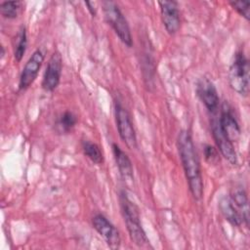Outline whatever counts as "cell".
<instances>
[{"instance_id":"cell-1","label":"cell","mask_w":250,"mask_h":250,"mask_svg":"<svg viewBox=\"0 0 250 250\" xmlns=\"http://www.w3.org/2000/svg\"><path fill=\"white\" fill-rule=\"evenodd\" d=\"M178 149L189 190L195 199H200L203 193V182L199 160L192 139L188 132L182 131L178 136Z\"/></svg>"},{"instance_id":"cell-2","label":"cell","mask_w":250,"mask_h":250,"mask_svg":"<svg viewBox=\"0 0 250 250\" xmlns=\"http://www.w3.org/2000/svg\"><path fill=\"white\" fill-rule=\"evenodd\" d=\"M120 204L131 240L136 245L141 247L147 245L149 241L144 229L142 228L138 207L128 198L124 192H121L120 194Z\"/></svg>"},{"instance_id":"cell-3","label":"cell","mask_w":250,"mask_h":250,"mask_svg":"<svg viewBox=\"0 0 250 250\" xmlns=\"http://www.w3.org/2000/svg\"><path fill=\"white\" fill-rule=\"evenodd\" d=\"M229 81L232 90L246 97L249 93V62L243 52H237L229 69Z\"/></svg>"},{"instance_id":"cell-4","label":"cell","mask_w":250,"mask_h":250,"mask_svg":"<svg viewBox=\"0 0 250 250\" xmlns=\"http://www.w3.org/2000/svg\"><path fill=\"white\" fill-rule=\"evenodd\" d=\"M104 18L106 21L113 28L119 39L128 47L132 46V36L128 22L119 10L118 6L111 1H104L102 3Z\"/></svg>"},{"instance_id":"cell-5","label":"cell","mask_w":250,"mask_h":250,"mask_svg":"<svg viewBox=\"0 0 250 250\" xmlns=\"http://www.w3.org/2000/svg\"><path fill=\"white\" fill-rule=\"evenodd\" d=\"M115 118L117 129L122 141L130 149L137 147L136 133L127 110L119 104H115Z\"/></svg>"},{"instance_id":"cell-6","label":"cell","mask_w":250,"mask_h":250,"mask_svg":"<svg viewBox=\"0 0 250 250\" xmlns=\"http://www.w3.org/2000/svg\"><path fill=\"white\" fill-rule=\"evenodd\" d=\"M43 61L44 54L40 49H37L35 52H33L21 71L19 83L20 90L27 89L34 82Z\"/></svg>"},{"instance_id":"cell-7","label":"cell","mask_w":250,"mask_h":250,"mask_svg":"<svg viewBox=\"0 0 250 250\" xmlns=\"http://www.w3.org/2000/svg\"><path fill=\"white\" fill-rule=\"evenodd\" d=\"M211 128H212V134L213 138L217 144V146L222 153V155L232 165L236 164L237 157L236 152L234 150L232 142L226 136V134L223 132L219 119H213L211 122Z\"/></svg>"},{"instance_id":"cell-8","label":"cell","mask_w":250,"mask_h":250,"mask_svg":"<svg viewBox=\"0 0 250 250\" xmlns=\"http://www.w3.org/2000/svg\"><path fill=\"white\" fill-rule=\"evenodd\" d=\"M62 68V57L58 52H55L51 56L48 62V65L46 67V71L43 76L42 87L44 90L48 92H52L58 87L61 79Z\"/></svg>"},{"instance_id":"cell-9","label":"cell","mask_w":250,"mask_h":250,"mask_svg":"<svg viewBox=\"0 0 250 250\" xmlns=\"http://www.w3.org/2000/svg\"><path fill=\"white\" fill-rule=\"evenodd\" d=\"M93 226L101 234L110 248L116 249L120 245V236L115 227L102 214H98L93 218Z\"/></svg>"},{"instance_id":"cell-10","label":"cell","mask_w":250,"mask_h":250,"mask_svg":"<svg viewBox=\"0 0 250 250\" xmlns=\"http://www.w3.org/2000/svg\"><path fill=\"white\" fill-rule=\"evenodd\" d=\"M163 24L169 34H175L181 25L180 11L175 1H159Z\"/></svg>"},{"instance_id":"cell-11","label":"cell","mask_w":250,"mask_h":250,"mask_svg":"<svg viewBox=\"0 0 250 250\" xmlns=\"http://www.w3.org/2000/svg\"><path fill=\"white\" fill-rule=\"evenodd\" d=\"M197 95L211 112L216 111L219 106V96L214 84L207 78H202L197 84Z\"/></svg>"},{"instance_id":"cell-12","label":"cell","mask_w":250,"mask_h":250,"mask_svg":"<svg viewBox=\"0 0 250 250\" xmlns=\"http://www.w3.org/2000/svg\"><path fill=\"white\" fill-rule=\"evenodd\" d=\"M219 123L223 132L231 142H235L238 140V138L240 137V127L230 107L227 104H224L222 105Z\"/></svg>"},{"instance_id":"cell-13","label":"cell","mask_w":250,"mask_h":250,"mask_svg":"<svg viewBox=\"0 0 250 250\" xmlns=\"http://www.w3.org/2000/svg\"><path fill=\"white\" fill-rule=\"evenodd\" d=\"M112 152L122 178L129 181L133 180V166L128 155L116 144H112Z\"/></svg>"},{"instance_id":"cell-14","label":"cell","mask_w":250,"mask_h":250,"mask_svg":"<svg viewBox=\"0 0 250 250\" xmlns=\"http://www.w3.org/2000/svg\"><path fill=\"white\" fill-rule=\"evenodd\" d=\"M220 210L226 220H228L231 225L239 227L243 223V218L242 215L234 208L233 202L227 197H223L220 200L219 203Z\"/></svg>"},{"instance_id":"cell-15","label":"cell","mask_w":250,"mask_h":250,"mask_svg":"<svg viewBox=\"0 0 250 250\" xmlns=\"http://www.w3.org/2000/svg\"><path fill=\"white\" fill-rule=\"evenodd\" d=\"M231 201L234 202L235 205L241 210L243 222L246 224V226H248V199L245 190L242 188H234L231 193Z\"/></svg>"},{"instance_id":"cell-16","label":"cell","mask_w":250,"mask_h":250,"mask_svg":"<svg viewBox=\"0 0 250 250\" xmlns=\"http://www.w3.org/2000/svg\"><path fill=\"white\" fill-rule=\"evenodd\" d=\"M82 148L85 155L94 163L101 164L103 162V154L100 147L89 141H84L82 143Z\"/></svg>"},{"instance_id":"cell-17","label":"cell","mask_w":250,"mask_h":250,"mask_svg":"<svg viewBox=\"0 0 250 250\" xmlns=\"http://www.w3.org/2000/svg\"><path fill=\"white\" fill-rule=\"evenodd\" d=\"M26 46H27L26 30L24 27H21L17 36V44L14 52V56L17 62H21V60L22 59L26 50Z\"/></svg>"},{"instance_id":"cell-18","label":"cell","mask_w":250,"mask_h":250,"mask_svg":"<svg viewBox=\"0 0 250 250\" xmlns=\"http://www.w3.org/2000/svg\"><path fill=\"white\" fill-rule=\"evenodd\" d=\"M76 122H77V119H76L75 115L70 111H65L60 117V119L57 123V126L61 132L67 133L74 127Z\"/></svg>"},{"instance_id":"cell-19","label":"cell","mask_w":250,"mask_h":250,"mask_svg":"<svg viewBox=\"0 0 250 250\" xmlns=\"http://www.w3.org/2000/svg\"><path fill=\"white\" fill-rule=\"evenodd\" d=\"M19 9H20V2H18V1L3 2V3H1V6H0L1 15L7 19L17 18Z\"/></svg>"},{"instance_id":"cell-20","label":"cell","mask_w":250,"mask_h":250,"mask_svg":"<svg viewBox=\"0 0 250 250\" xmlns=\"http://www.w3.org/2000/svg\"><path fill=\"white\" fill-rule=\"evenodd\" d=\"M229 4L242 17H244L247 21L249 20V15H250V2L249 1H231V2H229Z\"/></svg>"},{"instance_id":"cell-21","label":"cell","mask_w":250,"mask_h":250,"mask_svg":"<svg viewBox=\"0 0 250 250\" xmlns=\"http://www.w3.org/2000/svg\"><path fill=\"white\" fill-rule=\"evenodd\" d=\"M205 157L210 162H214V160L218 159V154L216 149L211 146H206L205 147Z\"/></svg>"},{"instance_id":"cell-22","label":"cell","mask_w":250,"mask_h":250,"mask_svg":"<svg viewBox=\"0 0 250 250\" xmlns=\"http://www.w3.org/2000/svg\"><path fill=\"white\" fill-rule=\"evenodd\" d=\"M85 4H86V6H88V10L90 11V13L93 15V16H95L96 15V9L95 8H93V3H91V2H85Z\"/></svg>"}]
</instances>
